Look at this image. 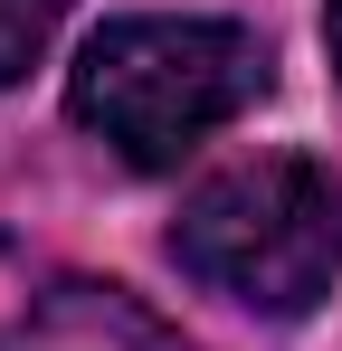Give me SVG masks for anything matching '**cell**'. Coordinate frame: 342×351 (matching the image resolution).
Masks as SVG:
<instances>
[{
    "mask_svg": "<svg viewBox=\"0 0 342 351\" xmlns=\"http://www.w3.org/2000/svg\"><path fill=\"white\" fill-rule=\"evenodd\" d=\"M266 95V48L238 19H114L67 76V114L133 171H171Z\"/></svg>",
    "mask_w": 342,
    "mask_h": 351,
    "instance_id": "obj_1",
    "label": "cell"
},
{
    "mask_svg": "<svg viewBox=\"0 0 342 351\" xmlns=\"http://www.w3.org/2000/svg\"><path fill=\"white\" fill-rule=\"evenodd\" d=\"M171 256H181V276H200L209 294L247 304V313H276V323L314 313L342 276V190L304 152L228 162L181 199Z\"/></svg>",
    "mask_w": 342,
    "mask_h": 351,
    "instance_id": "obj_2",
    "label": "cell"
},
{
    "mask_svg": "<svg viewBox=\"0 0 342 351\" xmlns=\"http://www.w3.org/2000/svg\"><path fill=\"white\" fill-rule=\"evenodd\" d=\"M0 351H190V342L171 332L152 304H133L124 285L67 276V285L29 294V313L0 332Z\"/></svg>",
    "mask_w": 342,
    "mask_h": 351,
    "instance_id": "obj_3",
    "label": "cell"
},
{
    "mask_svg": "<svg viewBox=\"0 0 342 351\" xmlns=\"http://www.w3.org/2000/svg\"><path fill=\"white\" fill-rule=\"evenodd\" d=\"M57 19H67V0H0V86H19L29 66L48 58Z\"/></svg>",
    "mask_w": 342,
    "mask_h": 351,
    "instance_id": "obj_4",
    "label": "cell"
},
{
    "mask_svg": "<svg viewBox=\"0 0 342 351\" xmlns=\"http://www.w3.org/2000/svg\"><path fill=\"white\" fill-rule=\"evenodd\" d=\"M323 38H333V66H342V0H323Z\"/></svg>",
    "mask_w": 342,
    "mask_h": 351,
    "instance_id": "obj_5",
    "label": "cell"
}]
</instances>
